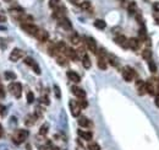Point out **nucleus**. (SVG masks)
Segmentation results:
<instances>
[{
    "mask_svg": "<svg viewBox=\"0 0 159 150\" xmlns=\"http://www.w3.org/2000/svg\"><path fill=\"white\" fill-rule=\"evenodd\" d=\"M27 137H28V132L26 129H17L12 135V140L16 144H21L27 139Z\"/></svg>",
    "mask_w": 159,
    "mask_h": 150,
    "instance_id": "nucleus-1",
    "label": "nucleus"
},
{
    "mask_svg": "<svg viewBox=\"0 0 159 150\" xmlns=\"http://www.w3.org/2000/svg\"><path fill=\"white\" fill-rule=\"evenodd\" d=\"M9 90L16 99H20L22 95V85L20 83H11L9 85Z\"/></svg>",
    "mask_w": 159,
    "mask_h": 150,
    "instance_id": "nucleus-2",
    "label": "nucleus"
},
{
    "mask_svg": "<svg viewBox=\"0 0 159 150\" xmlns=\"http://www.w3.org/2000/svg\"><path fill=\"white\" fill-rule=\"evenodd\" d=\"M122 78H124L125 81L131 83V81L133 80V78H135V71H133V69L130 68V66H125V68L122 69Z\"/></svg>",
    "mask_w": 159,
    "mask_h": 150,
    "instance_id": "nucleus-3",
    "label": "nucleus"
},
{
    "mask_svg": "<svg viewBox=\"0 0 159 150\" xmlns=\"http://www.w3.org/2000/svg\"><path fill=\"white\" fill-rule=\"evenodd\" d=\"M69 106H70L71 114H72L73 117H78L80 113H81V108H82L81 106H80V103L76 102V101H73V100H71V101L69 102Z\"/></svg>",
    "mask_w": 159,
    "mask_h": 150,
    "instance_id": "nucleus-4",
    "label": "nucleus"
},
{
    "mask_svg": "<svg viewBox=\"0 0 159 150\" xmlns=\"http://www.w3.org/2000/svg\"><path fill=\"white\" fill-rule=\"evenodd\" d=\"M21 27H22V30L25 31V32H27L28 35H32V36H36L37 35V32H38V27L36 26V25H33V24H21Z\"/></svg>",
    "mask_w": 159,
    "mask_h": 150,
    "instance_id": "nucleus-5",
    "label": "nucleus"
},
{
    "mask_svg": "<svg viewBox=\"0 0 159 150\" xmlns=\"http://www.w3.org/2000/svg\"><path fill=\"white\" fill-rule=\"evenodd\" d=\"M23 54H25V53H23V51H21L20 48H15V49L10 53L9 59H10L11 62H14V63H15V62H19V60L23 57Z\"/></svg>",
    "mask_w": 159,
    "mask_h": 150,
    "instance_id": "nucleus-6",
    "label": "nucleus"
},
{
    "mask_svg": "<svg viewBox=\"0 0 159 150\" xmlns=\"http://www.w3.org/2000/svg\"><path fill=\"white\" fill-rule=\"evenodd\" d=\"M58 21H59V26H60L61 28H64L65 31H71V30H72V25H71V21H70L69 19L62 17V19H60V20H58Z\"/></svg>",
    "mask_w": 159,
    "mask_h": 150,
    "instance_id": "nucleus-7",
    "label": "nucleus"
},
{
    "mask_svg": "<svg viewBox=\"0 0 159 150\" xmlns=\"http://www.w3.org/2000/svg\"><path fill=\"white\" fill-rule=\"evenodd\" d=\"M115 42H116V44H119L122 48H129V39L125 36H122V35L116 36L115 37Z\"/></svg>",
    "mask_w": 159,
    "mask_h": 150,
    "instance_id": "nucleus-8",
    "label": "nucleus"
},
{
    "mask_svg": "<svg viewBox=\"0 0 159 150\" xmlns=\"http://www.w3.org/2000/svg\"><path fill=\"white\" fill-rule=\"evenodd\" d=\"M86 44H87L88 49H90L92 53H98V49H97V43H96L94 38H92V37H87V38H86Z\"/></svg>",
    "mask_w": 159,
    "mask_h": 150,
    "instance_id": "nucleus-9",
    "label": "nucleus"
},
{
    "mask_svg": "<svg viewBox=\"0 0 159 150\" xmlns=\"http://www.w3.org/2000/svg\"><path fill=\"white\" fill-rule=\"evenodd\" d=\"M65 11H66V9H65V6H62V5H60L59 8H56V9H54V13H53V16H54L55 19H58V20H60V19H62V17H65Z\"/></svg>",
    "mask_w": 159,
    "mask_h": 150,
    "instance_id": "nucleus-10",
    "label": "nucleus"
},
{
    "mask_svg": "<svg viewBox=\"0 0 159 150\" xmlns=\"http://www.w3.org/2000/svg\"><path fill=\"white\" fill-rule=\"evenodd\" d=\"M136 90H137V92H138V95H144L146 92H147V85H146V83H143L142 80H137L136 81Z\"/></svg>",
    "mask_w": 159,
    "mask_h": 150,
    "instance_id": "nucleus-11",
    "label": "nucleus"
},
{
    "mask_svg": "<svg viewBox=\"0 0 159 150\" xmlns=\"http://www.w3.org/2000/svg\"><path fill=\"white\" fill-rule=\"evenodd\" d=\"M71 91H72V94H73L76 97H78V99H85V97H86L85 90H82L81 88H78V86H72Z\"/></svg>",
    "mask_w": 159,
    "mask_h": 150,
    "instance_id": "nucleus-12",
    "label": "nucleus"
},
{
    "mask_svg": "<svg viewBox=\"0 0 159 150\" xmlns=\"http://www.w3.org/2000/svg\"><path fill=\"white\" fill-rule=\"evenodd\" d=\"M36 37H37V39H38L39 42H47L48 38H49V33H48L45 30H38Z\"/></svg>",
    "mask_w": 159,
    "mask_h": 150,
    "instance_id": "nucleus-13",
    "label": "nucleus"
},
{
    "mask_svg": "<svg viewBox=\"0 0 159 150\" xmlns=\"http://www.w3.org/2000/svg\"><path fill=\"white\" fill-rule=\"evenodd\" d=\"M66 75H67L69 80H71V81H73V83H80V81H81V78H80V75H78L77 73H75V71L69 70Z\"/></svg>",
    "mask_w": 159,
    "mask_h": 150,
    "instance_id": "nucleus-14",
    "label": "nucleus"
},
{
    "mask_svg": "<svg viewBox=\"0 0 159 150\" xmlns=\"http://www.w3.org/2000/svg\"><path fill=\"white\" fill-rule=\"evenodd\" d=\"M77 134H78L80 137H81L82 139L88 140V141H90V140L92 139V137H93L91 132H86V130H82V129H78V130H77Z\"/></svg>",
    "mask_w": 159,
    "mask_h": 150,
    "instance_id": "nucleus-15",
    "label": "nucleus"
},
{
    "mask_svg": "<svg viewBox=\"0 0 159 150\" xmlns=\"http://www.w3.org/2000/svg\"><path fill=\"white\" fill-rule=\"evenodd\" d=\"M65 54H66V57H69V58H70V59H72V60H77V59H78L76 51H73L72 48H66Z\"/></svg>",
    "mask_w": 159,
    "mask_h": 150,
    "instance_id": "nucleus-16",
    "label": "nucleus"
},
{
    "mask_svg": "<svg viewBox=\"0 0 159 150\" xmlns=\"http://www.w3.org/2000/svg\"><path fill=\"white\" fill-rule=\"evenodd\" d=\"M78 6L81 8L82 10H85V11L92 10V4H91V2H88V0H83V2H81Z\"/></svg>",
    "mask_w": 159,
    "mask_h": 150,
    "instance_id": "nucleus-17",
    "label": "nucleus"
},
{
    "mask_svg": "<svg viewBox=\"0 0 159 150\" xmlns=\"http://www.w3.org/2000/svg\"><path fill=\"white\" fill-rule=\"evenodd\" d=\"M140 47V42L137 38H130L129 39V48L133 49V51H137Z\"/></svg>",
    "mask_w": 159,
    "mask_h": 150,
    "instance_id": "nucleus-18",
    "label": "nucleus"
},
{
    "mask_svg": "<svg viewBox=\"0 0 159 150\" xmlns=\"http://www.w3.org/2000/svg\"><path fill=\"white\" fill-rule=\"evenodd\" d=\"M82 64H83V66L86 69H90L92 66V62H91V59H90V57L87 54H83V57H82Z\"/></svg>",
    "mask_w": 159,
    "mask_h": 150,
    "instance_id": "nucleus-19",
    "label": "nucleus"
},
{
    "mask_svg": "<svg viewBox=\"0 0 159 150\" xmlns=\"http://www.w3.org/2000/svg\"><path fill=\"white\" fill-rule=\"evenodd\" d=\"M36 121H37V116H36V114H28V116L26 117V119H25V123H26L27 126H32V124L36 123Z\"/></svg>",
    "mask_w": 159,
    "mask_h": 150,
    "instance_id": "nucleus-20",
    "label": "nucleus"
},
{
    "mask_svg": "<svg viewBox=\"0 0 159 150\" xmlns=\"http://www.w3.org/2000/svg\"><path fill=\"white\" fill-rule=\"evenodd\" d=\"M146 85H147V92L149 95H154L155 94V86H154V84L152 81H147Z\"/></svg>",
    "mask_w": 159,
    "mask_h": 150,
    "instance_id": "nucleus-21",
    "label": "nucleus"
},
{
    "mask_svg": "<svg viewBox=\"0 0 159 150\" xmlns=\"http://www.w3.org/2000/svg\"><path fill=\"white\" fill-rule=\"evenodd\" d=\"M70 41H71L72 44H78L80 42H81V38H80V36H78L76 32H73V33L71 35V37H70Z\"/></svg>",
    "mask_w": 159,
    "mask_h": 150,
    "instance_id": "nucleus-22",
    "label": "nucleus"
},
{
    "mask_svg": "<svg viewBox=\"0 0 159 150\" xmlns=\"http://www.w3.org/2000/svg\"><path fill=\"white\" fill-rule=\"evenodd\" d=\"M105 26H107V24H105V21H103V20H96V21H94V27H97L98 30H104Z\"/></svg>",
    "mask_w": 159,
    "mask_h": 150,
    "instance_id": "nucleus-23",
    "label": "nucleus"
},
{
    "mask_svg": "<svg viewBox=\"0 0 159 150\" xmlns=\"http://www.w3.org/2000/svg\"><path fill=\"white\" fill-rule=\"evenodd\" d=\"M142 57H143V59H146V60H152V51L150 49H144L143 52H142Z\"/></svg>",
    "mask_w": 159,
    "mask_h": 150,
    "instance_id": "nucleus-24",
    "label": "nucleus"
},
{
    "mask_svg": "<svg viewBox=\"0 0 159 150\" xmlns=\"http://www.w3.org/2000/svg\"><path fill=\"white\" fill-rule=\"evenodd\" d=\"M78 124L81 126V127H90V126H91L90 121H88L86 117H80V119H78Z\"/></svg>",
    "mask_w": 159,
    "mask_h": 150,
    "instance_id": "nucleus-25",
    "label": "nucleus"
},
{
    "mask_svg": "<svg viewBox=\"0 0 159 150\" xmlns=\"http://www.w3.org/2000/svg\"><path fill=\"white\" fill-rule=\"evenodd\" d=\"M98 66H99V69H102V70H105V69H107V62H105L104 57H99V58H98Z\"/></svg>",
    "mask_w": 159,
    "mask_h": 150,
    "instance_id": "nucleus-26",
    "label": "nucleus"
},
{
    "mask_svg": "<svg viewBox=\"0 0 159 150\" xmlns=\"http://www.w3.org/2000/svg\"><path fill=\"white\" fill-rule=\"evenodd\" d=\"M4 75H5L6 80H15V79H16V74L12 73V71H10V70H6Z\"/></svg>",
    "mask_w": 159,
    "mask_h": 150,
    "instance_id": "nucleus-27",
    "label": "nucleus"
},
{
    "mask_svg": "<svg viewBox=\"0 0 159 150\" xmlns=\"http://www.w3.org/2000/svg\"><path fill=\"white\" fill-rule=\"evenodd\" d=\"M60 5H61L60 0H49V6H50L51 9H56V8H59Z\"/></svg>",
    "mask_w": 159,
    "mask_h": 150,
    "instance_id": "nucleus-28",
    "label": "nucleus"
},
{
    "mask_svg": "<svg viewBox=\"0 0 159 150\" xmlns=\"http://www.w3.org/2000/svg\"><path fill=\"white\" fill-rule=\"evenodd\" d=\"M48 129H49V124H48V123H44V124L41 127V129H39V134H41V135H45V134L48 133Z\"/></svg>",
    "mask_w": 159,
    "mask_h": 150,
    "instance_id": "nucleus-29",
    "label": "nucleus"
},
{
    "mask_svg": "<svg viewBox=\"0 0 159 150\" xmlns=\"http://www.w3.org/2000/svg\"><path fill=\"white\" fill-rule=\"evenodd\" d=\"M56 62H58V64H60V65H66V64H67L66 58L62 57V55H58V57H56Z\"/></svg>",
    "mask_w": 159,
    "mask_h": 150,
    "instance_id": "nucleus-30",
    "label": "nucleus"
},
{
    "mask_svg": "<svg viewBox=\"0 0 159 150\" xmlns=\"http://www.w3.org/2000/svg\"><path fill=\"white\" fill-rule=\"evenodd\" d=\"M136 10H137L136 4H135V3H131V4L129 5V13H130V15H133V14L136 13Z\"/></svg>",
    "mask_w": 159,
    "mask_h": 150,
    "instance_id": "nucleus-31",
    "label": "nucleus"
},
{
    "mask_svg": "<svg viewBox=\"0 0 159 150\" xmlns=\"http://www.w3.org/2000/svg\"><path fill=\"white\" fill-rule=\"evenodd\" d=\"M88 150H101V146L97 143H90L88 144Z\"/></svg>",
    "mask_w": 159,
    "mask_h": 150,
    "instance_id": "nucleus-32",
    "label": "nucleus"
},
{
    "mask_svg": "<svg viewBox=\"0 0 159 150\" xmlns=\"http://www.w3.org/2000/svg\"><path fill=\"white\" fill-rule=\"evenodd\" d=\"M25 63H26L27 65H30V66H33V65L36 64V60H34L33 58H31V57H27V58L25 59Z\"/></svg>",
    "mask_w": 159,
    "mask_h": 150,
    "instance_id": "nucleus-33",
    "label": "nucleus"
},
{
    "mask_svg": "<svg viewBox=\"0 0 159 150\" xmlns=\"http://www.w3.org/2000/svg\"><path fill=\"white\" fill-rule=\"evenodd\" d=\"M148 65H149V70H150L152 73H155V71H157V65H155L154 62L149 60V62H148Z\"/></svg>",
    "mask_w": 159,
    "mask_h": 150,
    "instance_id": "nucleus-34",
    "label": "nucleus"
},
{
    "mask_svg": "<svg viewBox=\"0 0 159 150\" xmlns=\"http://www.w3.org/2000/svg\"><path fill=\"white\" fill-rule=\"evenodd\" d=\"M54 94L56 96V99H61V92H60V88L58 85H54Z\"/></svg>",
    "mask_w": 159,
    "mask_h": 150,
    "instance_id": "nucleus-35",
    "label": "nucleus"
},
{
    "mask_svg": "<svg viewBox=\"0 0 159 150\" xmlns=\"http://www.w3.org/2000/svg\"><path fill=\"white\" fill-rule=\"evenodd\" d=\"M33 101H34V95H33V92H28V94H27V102H28V103H33Z\"/></svg>",
    "mask_w": 159,
    "mask_h": 150,
    "instance_id": "nucleus-36",
    "label": "nucleus"
},
{
    "mask_svg": "<svg viewBox=\"0 0 159 150\" xmlns=\"http://www.w3.org/2000/svg\"><path fill=\"white\" fill-rule=\"evenodd\" d=\"M39 101H41L42 103H44V105H49V103H50V101H49V99H48L47 96H42V97L39 99Z\"/></svg>",
    "mask_w": 159,
    "mask_h": 150,
    "instance_id": "nucleus-37",
    "label": "nucleus"
},
{
    "mask_svg": "<svg viewBox=\"0 0 159 150\" xmlns=\"http://www.w3.org/2000/svg\"><path fill=\"white\" fill-rule=\"evenodd\" d=\"M5 97V90H4V86L0 83V99H4Z\"/></svg>",
    "mask_w": 159,
    "mask_h": 150,
    "instance_id": "nucleus-38",
    "label": "nucleus"
},
{
    "mask_svg": "<svg viewBox=\"0 0 159 150\" xmlns=\"http://www.w3.org/2000/svg\"><path fill=\"white\" fill-rule=\"evenodd\" d=\"M109 63H110L111 65H114V66L118 65V62L115 60V58H113V55H109Z\"/></svg>",
    "mask_w": 159,
    "mask_h": 150,
    "instance_id": "nucleus-39",
    "label": "nucleus"
},
{
    "mask_svg": "<svg viewBox=\"0 0 159 150\" xmlns=\"http://www.w3.org/2000/svg\"><path fill=\"white\" fill-rule=\"evenodd\" d=\"M78 103H80V106H81V107H87V101L85 99H81V101H80Z\"/></svg>",
    "mask_w": 159,
    "mask_h": 150,
    "instance_id": "nucleus-40",
    "label": "nucleus"
},
{
    "mask_svg": "<svg viewBox=\"0 0 159 150\" xmlns=\"http://www.w3.org/2000/svg\"><path fill=\"white\" fill-rule=\"evenodd\" d=\"M153 9H154V11L159 13V2H155V3L153 4Z\"/></svg>",
    "mask_w": 159,
    "mask_h": 150,
    "instance_id": "nucleus-41",
    "label": "nucleus"
},
{
    "mask_svg": "<svg viewBox=\"0 0 159 150\" xmlns=\"http://www.w3.org/2000/svg\"><path fill=\"white\" fill-rule=\"evenodd\" d=\"M140 37H141V38H146V30H144V28H142V30L140 31Z\"/></svg>",
    "mask_w": 159,
    "mask_h": 150,
    "instance_id": "nucleus-42",
    "label": "nucleus"
},
{
    "mask_svg": "<svg viewBox=\"0 0 159 150\" xmlns=\"http://www.w3.org/2000/svg\"><path fill=\"white\" fill-rule=\"evenodd\" d=\"M5 21H6V16L3 13H0V22H5Z\"/></svg>",
    "mask_w": 159,
    "mask_h": 150,
    "instance_id": "nucleus-43",
    "label": "nucleus"
},
{
    "mask_svg": "<svg viewBox=\"0 0 159 150\" xmlns=\"http://www.w3.org/2000/svg\"><path fill=\"white\" fill-rule=\"evenodd\" d=\"M6 108L4 107V106H2V105H0V113H2L3 116H5V113H6V111H5Z\"/></svg>",
    "mask_w": 159,
    "mask_h": 150,
    "instance_id": "nucleus-44",
    "label": "nucleus"
},
{
    "mask_svg": "<svg viewBox=\"0 0 159 150\" xmlns=\"http://www.w3.org/2000/svg\"><path fill=\"white\" fill-rule=\"evenodd\" d=\"M154 102H155V106H157V107H159V95H158V96H155Z\"/></svg>",
    "mask_w": 159,
    "mask_h": 150,
    "instance_id": "nucleus-45",
    "label": "nucleus"
},
{
    "mask_svg": "<svg viewBox=\"0 0 159 150\" xmlns=\"http://www.w3.org/2000/svg\"><path fill=\"white\" fill-rule=\"evenodd\" d=\"M4 137V130H3V127L0 126V138H3Z\"/></svg>",
    "mask_w": 159,
    "mask_h": 150,
    "instance_id": "nucleus-46",
    "label": "nucleus"
},
{
    "mask_svg": "<svg viewBox=\"0 0 159 150\" xmlns=\"http://www.w3.org/2000/svg\"><path fill=\"white\" fill-rule=\"evenodd\" d=\"M47 150H59V148H56V146H49Z\"/></svg>",
    "mask_w": 159,
    "mask_h": 150,
    "instance_id": "nucleus-47",
    "label": "nucleus"
},
{
    "mask_svg": "<svg viewBox=\"0 0 159 150\" xmlns=\"http://www.w3.org/2000/svg\"><path fill=\"white\" fill-rule=\"evenodd\" d=\"M69 2H71V3H73V4H80V2H78V0H69Z\"/></svg>",
    "mask_w": 159,
    "mask_h": 150,
    "instance_id": "nucleus-48",
    "label": "nucleus"
},
{
    "mask_svg": "<svg viewBox=\"0 0 159 150\" xmlns=\"http://www.w3.org/2000/svg\"><path fill=\"white\" fill-rule=\"evenodd\" d=\"M4 2H6V3H11L12 0H4Z\"/></svg>",
    "mask_w": 159,
    "mask_h": 150,
    "instance_id": "nucleus-49",
    "label": "nucleus"
},
{
    "mask_svg": "<svg viewBox=\"0 0 159 150\" xmlns=\"http://www.w3.org/2000/svg\"><path fill=\"white\" fill-rule=\"evenodd\" d=\"M27 150H32V149H31V146H30V145H27Z\"/></svg>",
    "mask_w": 159,
    "mask_h": 150,
    "instance_id": "nucleus-50",
    "label": "nucleus"
},
{
    "mask_svg": "<svg viewBox=\"0 0 159 150\" xmlns=\"http://www.w3.org/2000/svg\"><path fill=\"white\" fill-rule=\"evenodd\" d=\"M120 2H124V0H120Z\"/></svg>",
    "mask_w": 159,
    "mask_h": 150,
    "instance_id": "nucleus-51",
    "label": "nucleus"
}]
</instances>
